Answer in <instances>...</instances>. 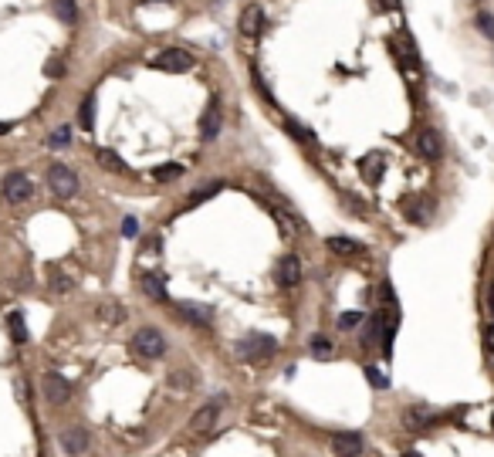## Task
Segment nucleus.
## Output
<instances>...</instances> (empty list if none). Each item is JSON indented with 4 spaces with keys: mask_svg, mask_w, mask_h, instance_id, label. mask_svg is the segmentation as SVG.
Returning <instances> with one entry per match:
<instances>
[{
    "mask_svg": "<svg viewBox=\"0 0 494 457\" xmlns=\"http://www.w3.org/2000/svg\"><path fill=\"white\" fill-rule=\"evenodd\" d=\"M152 68H159V72H187V68H193V55L183 51V48H166V51H159L152 58Z\"/></svg>",
    "mask_w": 494,
    "mask_h": 457,
    "instance_id": "nucleus-7",
    "label": "nucleus"
},
{
    "mask_svg": "<svg viewBox=\"0 0 494 457\" xmlns=\"http://www.w3.org/2000/svg\"><path fill=\"white\" fill-rule=\"evenodd\" d=\"M0 197L7 200V204H27L31 197H34V180L27 176L24 170H14L4 176V183H0Z\"/></svg>",
    "mask_w": 494,
    "mask_h": 457,
    "instance_id": "nucleus-1",
    "label": "nucleus"
},
{
    "mask_svg": "<svg viewBox=\"0 0 494 457\" xmlns=\"http://www.w3.org/2000/svg\"><path fill=\"white\" fill-rule=\"evenodd\" d=\"M139 288H142V295L152 298V302H166V298H170V295H166V282H163L159 274H152V271L139 274Z\"/></svg>",
    "mask_w": 494,
    "mask_h": 457,
    "instance_id": "nucleus-16",
    "label": "nucleus"
},
{
    "mask_svg": "<svg viewBox=\"0 0 494 457\" xmlns=\"http://www.w3.org/2000/svg\"><path fill=\"white\" fill-rule=\"evenodd\" d=\"M44 180H48V190L55 193L58 200H72L78 193V176H75V170H68L65 163H51L48 173H44Z\"/></svg>",
    "mask_w": 494,
    "mask_h": 457,
    "instance_id": "nucleus-3",
    "label": "nucleus"
},
{
    "mask_svg": "<svg viewBox=\"0 0 494 457\" xmlns=\"http://www.w3.org/2000/svg\"><path fill=\"white\" fill-rule=\"evenodd\" d=\"M332 451H335V457H362L366 440H362L359 430H335L332 434Z\"/></svg>",
    "mask_w": 494,
    "mask_h": 457,
    "instance_id": "nucleus-6",
    "label": "nucleus"
},
{
    "mask_svg": "<svg viewBox=\"0 0 494 457\" xmlns=\"http://www.w3.org/2000/svg\"><path fill=\"white\" fill-rule=\"evenodd\" d=\"M95 156H98V166H102V170L126 173V163H122V156H119V152H115V150H98Z\"/></svg>",
    "mask_w": 494,
    "mask_h": 457,
    "instance_id": "nucleus-23",
    "label": "nucleus"
},
{
    "mask_svg": "<svg viewBox=\"0 0 494 457\" xmlns=\"http://www.w3.org/2000/svg\"><path fill=\"white\" fill-rule=\"evenodd\" d=\"M477 27H481V34L494 38V18L491 14H477Z\"/></svg>",
    "mask_w": 494,
    "mask_h": 457,
    "instance_id": "nucleus-33",
    "label": "nucleus"
},
{
    "mask_svg": "<svg viewBox=\"0 0 494 457\" xmlns=\"http://www.w3.org/2000/svg\"><path fill=\"white\" fill-rule=\"evenodd\" d=\"M200 133H203V139H217L220 135V98L217 95L210 98V105L200 115Z\"/></svg>",
    "mask_w": 494,
    "mask_h": 457,
    "instance_id": "nucleus-13",
    "label": "nucleus"
},
{
    "mask_svg": "<svg viewBox=\"0 0 494 457\" xmlns=\"http://www.w3.org/2000/svg\"><path fill=\"white\" fill-rule=\"evenodd\" d=\"M173 386H180V390H187V386H196V376L193 373H173Z\"/></svg>",
    "mask_w": 494,
    "mask_h": 457,
    "instance_id": "nucleus-32",
    "label": "nucleus"
},
{
    "mask_svg": "<svg viewBox=\"0 0 494 457\" xmlns=\"http://www.w3.org/2000/svg\"><path fill=\"white\" fill-rule=\"evenodd\" d=\"M176 312H180L190 325H196V329H207L210 325V312L207 308H200V305H193V302H180L176 305Z\"/></svg>",
    "mask_w": 494,
    "mask_h": 457,
    "instance_id": "nucleus-17",
    "label": "nucleus"
},
{
    "mask_svg": "<svg viewBox=\"0 0 494 457\" xmlns=\"http://www.w3.org/2000/svg\"><path fill=\"white\" fill-rule=\"evenodd\" d=\"M488 345H491V352H494V325L488 329Z\"/></svg>",
    "mask_w": 494,
    "mask_h": 457,
    "instance_id": "nucleus-38",
    "label": "nucleus"
},
{
    "mask_svg": "<svg viewBox=\"0 0 494 457\" xmlns=\"http://www.w3.org/2000/svg\"><path fill=\"white\" fill-rule=\"evenodd\" d=\"M312 356H315V359H328V356H332V349H335V345H332V339H328V336H312Z\"/></svg>",
    "mask_w": 494,
    "mask_h": 457,
    "instance_id": "nucleus-25",
    "label": "nucleus"
},
{
    "mask_svg": "<svg viewBox=\"0 0 494 457\" xmlns=\"http://www.w3.org/2000/svg\"><path fill=\"white\" fill-rule=\"evenodd\" d=\"M328 251H335L339 258H352V254H359L362 251V244L359 241H352V237H342V234H339V237H328Z\"/></svg>",
    "mask_w": 494,
    "mask_h": 457,
    "instance_id": "nucleus-19",
    "label": "nucleus"
},
{
    "mask_svg": "<svg viewBox=\"0 0 494 457\" xmlns=\"http://www.w3.org/2000/svg\"><path fill=\"white\" fill-rule=\"evenodd\" d=\"M491 427H494V420H491Z\"/></svg>",
    "mask_w": 494,
    "mask_h": 457,
    "instance_id": "nucleus-40",
    "label": "nucleus"
},
{
    "mask_svg": "<svg viewBox=\"0 0 494 457\" xmlns=\"http://www.w3.org/2000/svg\"><path fill=\"white\" fill-rule=\"evenodd\" d=\"M274 282L281 288H295L302 282V261H298L295 254H285V258L278 261V267H274Z\"/></svg>",
    "mask_w": 494,
    "mask_h": 457,
    "instance_id": "nucleus-11",
    "label": "nucleus"
},
{
    "mask_svg": "<svg viewBox=\"0 0 494 457\" xmlns=\"http://www.w3.org/2000/svg\"><path fill=\"white\" fill-rule=\"evenodd\" d=\"M434 210H437V204L430 197H403V217L410 224H427Z\"/></svg>",
    "mask_w": 494,
    "mask_h": 457,
    "instance_id": "nucleus-8",
    "label": "nucleus"
},
{
    "mask_svg": "<svg viewBox=\"0 0 494 457\" xmlns=\"http://www.w3.org/2000/svg\"><path fill=\"white\" fill-rule=\"evenodd\" d=\"M7 329H11V339H14V343H27V339H31V332H27L20 312H11V315H7Z\"/></svg>",
    "mask_w": 494,
    "mask_h": 457,
    "instance_id": "nucleus-22",
    "label": "nucleus"
},
{
    "mask_svg": "<svg viewBox=\"0 0 494 457\" xmlns=\"http://www.w3.org/2000/svg\"><path fill=\"white\" fill-rule=\"evenodd\" d=\"M224 403H227V397H213L210 403H203L196 413L190 417V430L193 434H210L213 430V423H217V417H220V410H224Z\"/></svg>",
    "mask_w": 494,
    "mask_h": 457,
    "instance_id": "nucleus-5",
    "label": "nucleus"
},
{
    "mask_svg": "<svg viewBox=\"0 0 494 457\" xmlns=\"http://www.w3.org/2000/svg\"><path fill=\"white\" fill-rule=\"evenodd\" d=\"M261 27H265V11H261L258 4H247L244 14H241V34H244V38H258Z\"/></svg>",
    "mask_w": 494,
    "mask_h": 457,
    "instance_id": "nucleus-14",
    "label": "nucleus"
},
{
    "mask_svg": "<svg viewBox=\"0 0 494 457\" xmlns=\"http://www.w3.org/2000/svg\"><path fill=\"white\" fill-rule=\"evenodd\" d=\"M78 122L85 126V133H92L95 129V95H88L81 102V109H78Z\"/></svg>",
    "mask_w": 494,
    "mask_h": 457,
    "instance_id": "nucleus-24",
    "label": "nucleus"
},
{
    "mask_svg": "<svg viewBox=\"0 0 494 457\" xmlns=\"http://www.w3.org/2000/svg\"><path fill=\"white\" fill-rule=\"evenodd\" d=\"M417 152L423 156V159H440V135L437 129H420L417 133Z\"/></svg>",
    "mask_w": 494,
    "mask_h": 457,
    "instance_id": "nucleus-15",
    "label": "nucleus"
},
{
    "mask_svg": "<svg viewBox=\"0 0 494 457\" xmlns=\"http://www.w3.org/2000/svg\"><path fill=\"white\" fill-rule=\"evenodd\" d=\"M51 11L61 24H75L78 20V4L75 0H51Z\"/></svg>",
    "mask_w": 494,
    "mask_h": 457,
    "instance_id": "nucleus-20",
    "label": "nucleus"
},
{
    "mask_svg": "<svg viewBox=\"0 0 494 457\" xmlns=\"http://www.w3.org/2000/svg\"><path fill=\"white\" fill-rule=\"evenodd\" d=\"M51 285H55V291H68V288H72V278H65V274H55V278H51Z\"/></svg>",
    "mask_w": 494,
    "mask_h": 457,
    "instance_id": "nucleus-34",
    "label": "nucleus"
},
{
    "mask_svg": "<svg viewBox=\"0 0 494 457\" xmlns=\"http://www.w3.org/2000/svg\"><path fill=\"white\" fill-rule=\"evenodd\" d=\"M98 315H102L105 322L119 325L122 319H126V308H122V305H102V308H98Z\"/></svg>",
    "mask_w": 494,
    "mask_h": 457,
    "instance_id": "nucleus-28",
    "label": "nucleus"
},
{
    "mask_svg": "<svg viewBox=\"0 0 494 457\" xmlns=\"http://www.w3.org/2000/svg\"><path fill=\"white\" fill-rule=\"evenodd\" d=\"M11 129H14V122H0V135H7Z\"/></svg>",
    "mask_w": 494,
    "mask_h": 457,
    "instance_id": "nucleus-37",
    "label": "nucleus"
},
{
    "mask_svg": "<svg viewBox=\"0 0 494 457\" xmlns=\"http://www.w3.org/2000/svg\"><path fill=\"white\" fill-rule=\"evenodd\" d=\"M274 349H278V339H274V336H265V332H251L247 339H237V343H234V352H237L241 359H251V362L267 359Z\"/></svg>",
    "mask_w": 494,
    "mask_h": 457,
    "instance_id": "nucleus-2",
    "label": "nucleus"
},
{
    "mask_svg": "<svg viewBox=\"0 0 494 457\" xmlns=\"http://www.w3.org/2000/svg\"><path fill=\"white\" fill-rule=\"evenodd\" d=\"M403 457H423V454H417V451H406V454H403Z\"/></svg>",
    "mask_w": 494,
    "mask_h": 457,
    "instance_id": "nucleus-39",
    "label": "nucleus"
},
{
    "mask_svg": "<svg viewBox=\"0 0 494 457\" xmlns=\"http://www.w3.org/2000/svg\"><path fill=\"white\" fill-rule=\"evenodd\" d=\"M129 345H133L135 356H142V359H159L166 352V339H163L159 329H139Z\"/></svg>",
    "mask_w": 494,
    "mask_h": 457,
    "instance_id": "nucleus-4",
    "label": "nucleus"
},
{
    "mask_svg": "<svg viewBox=\"0 0 494 457\" xmlns=\"http://www.w3.org/2000/svg\"><path fill=\"white\" fill-rule=\"evenodd\" d=\"M68 143H72V129H68V126H61V129H55V133L48 135V146H51V150H65Z\"/></svg>",
    "mask_w": 494,
    "mask_h": 457,
    "instance_id": "nucleus-27",
    "label": "nucleus"
},
{
    "mask_svg": "<svg viewBox=\"0 0 494 457\" xmlns=\"http://www.w3.org/2000/svg\"><path fill=\"white\" fill-rule=\"evenodd\" d=\"M434 420H437V413H434L430 406L417 403V406H406V410H403L399 423H403V430H413V434H420V430H427Z\"/></svg>",
    "mask_w": 494,
    "mask_h": 457,
    "instance_id": "nucleus-9",
    "label": "nucleus"
},
{
    "mask_svg": "<svg viewBox=\"0 0 494 457\" xmlns=\"http://www.w3.org/2000/svg\"><path fill=\"white\" fill-rule=\"evenodd\" d=\"M382 173H386V159H382L380 152H369V156L362 159V176H366V183H376Z\"/></svg>",
    "mask_w": 494,
    "mask_h": 457,
    "instance_id": "nucleus-18",
    "label": "nucleus"
},
{
    "mask_svg": "<svg viewBox=\"0 0 494 457\" xmlns=\"http://www.w3.org/2000/svg\"><path fill=\"white\" fill-rule=\"evenodd\" d=\"M359 325H362V312H342L339 315V329H345V332H352Z\"/></svg>",
    "mask_w": 494,
    "mask_h": 457,
    "instance_id": "nucleus-31",
    "label": "nucleus"
},
{
    "mask_svg": "<svg viewBox=\"0 0 494 457\" xmlns=\"http://www.w3.org/2000/svg\"><path fill=\"white\" fill-rule=\"evenodd\" d=\"M88 444H92V434H88L85 427H65V430H61V447H65L68 454H85Z\"/></svg>",
    "mask_w": 494,
    "mask_h": 457,
    "instance_id": "nucleus-12",
    "label": "nucleus"
},
{
    "mask_svg": "<svg viewBox=\"0 0 494 457\" xmlns=\"http://www.w3.org/2000/svg\"><path fill=\"white\" fill-rule=\"evenodd\" d=\"M366 376H369V386H373V390H389V376H382V369L366 366Z\"/></svg>",
    "mask_w": 494,
    "mask_h": 457,
    "instance_id": "nucleus-29",
    "label": "nucleus"
},
{
    "mask_svg": "<svg viewBox=\"0 0 494 457\" xmlns=\"http://www.w3.org/2000/svg\"><path fill=\"white\" fill-rule=\"evenodd\" d=\"M488 308H491V315H494V282H491V288H488Z\"/></svg>",
    "mask_w": 494,
    "mask_h": 457,
    "instance_id": "nucleus-36",
    "label": "nucleus"
},
{
    "mask_svg": "<svg viewBox=\"0 0 494 457\" xmlns=\"http://www.w3.org/2000/svg\"><path fill=\"white\" fill-rule=\"evenodd\" d=\"M220 190H224V180H207L200 190L190 193V200H187V204H190V207H196V204H203V200H210V197H217Z\"/></svg>",
    "mask_w": 494,
    "mask_h": 457,
    "instance_id": "nucleus-21",
    "label": "nucleus"
},
{
    "mask_svg": "<svg viewBox=\"0 0 494 457\" xmlns=\"http://www.w3.org/2000/svg\"><path fill=\"white\" fill-rule=\"evenodd\" d=\"M288 133L295 135V139H302V143H308V146L315 143V135L308 133V126H302V122H295V119H288Z\"/></svg>",
    "mask_w": 494,
    "mask_h": 457,
    "instance_id": "nucleus-30",
    "label": "nucleus"
},
{
    "mask_svg": "<svg viewBox=\"0 0 494 457\" xmlns=\"http://www.w3.org/2000/svg\"><path fill=\"white\" fill-rule=\"evenodd\" d=\"M44 400L55 403V406H65L72 400V383L58 373H44Z\"/></svg>",
    "mask_w": 494,
    "mask_h": 457,
    "instance_id": "nucleus-10",
    "label": "nucleus"
},
{
    "mask_svg": "<svg viewBox=\"0 0 494 457\" xmlns=\"http://www.w3.org/2000/svg\"><path fill=\"white\" fill-rule=\"evenodd\" d=\"M135 230H139V224H135L133 217H126V220H122V234H126V237H135Z\"/></svg>",
    "mask_w": 494,
    "mask_h": 457,
    "instance_id": "nucleus-35",
    "label": "nucleus"
},
{
    "mask_svg": "<svg viewBox=\"0 0 494 457\" xmlns=\"http://www.w3.org/2000/svg\"><path fill=\"white\" fill-rule=\"evenodd\" d=\"M152 176H156L159 183H170V180H180V176H183V166H176V163H170V166H156Z\"/></svg>",
    "mask_w": 494,
    "mask_h": 457,
    "instance_id": "nucleus-26",
    "label": "nucleus"
}]
</instances>
